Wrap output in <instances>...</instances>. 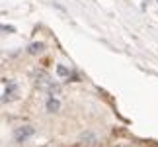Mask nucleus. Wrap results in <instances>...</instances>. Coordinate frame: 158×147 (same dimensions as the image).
Instances as JSON below:
<instances>
[{"mask_svg": "<svg viewBox=\"0 0 158 147\" xmlns=\"http://www.w3.org/2000/svg\"><path fill=\"white\" fill-rule=\"evenodd\" d=\"M57 73H59V75H60V77H70V71H66V69H64V67H60V65L57 67Z\"/></svg>", "mask_w": 158, "mask_h": 147, "instance_id": "5", "label": "nucleus"}, {"mask_svg": "<svg viewBox=\"0 0 158 147\" xmlns=\"http://www.w3.org/2000/svg\"><path fill=\"white\" fill-rule=\"evenodd\" d=\"M41 49H43V43H31V45H29V49H27V51L31 53V55H35V53H39Z\"/></svg>", "mask_w": 158, "mask_h": 147, "instance_id": "4", "label": "nucleus"}, {"mask_svg": "<svg viewBox=\"0 0 158 147\" xmlns=\"http://www.w3.org/2000/svg\"><path fill=\"white\" fill-rule=\"evenodd\" d=\"M0 32H8V33H14L16 28L14 26H0Z\"/></svg>", "mask_w": 158, "mask_h": 147, "instance_id": "6", "label": "nucleus"}, {"mask_svg": "<svg viewBox=\"0 0 158 147\" xmlns=\"http://www.w3.org/2000/svg\"><path fill=\"white\" fill-rule=\"evenodd\" d=\"M47 110H49V112H57V110H59V102L55 100V98H51V100L47 102Z\"/></svg>", "mask_w": 158, "mask_h": 147, "instance_id": "3", "label": "nucleus"}, {"mask_svg": "<svg viewBox=\"0 0 158 147\" xmlns=\"http://www.w3.org/2000/svg\"><path fill=\"white\" fill-rule=\"evenodd\" d=\"M33 131H35V130H33L31 126H22V127H18V130H16V141H18V143H23L27 137L33 136Z\"/></svg>", "mask_w": 158, "mask_h": 147, "instance_id": "1", "label": "nucleus"}, {"mask_svg": "<svg viewBox=\"0 0 158 147\" xmlns=\"http://www.w3.org/2000/svg\"><path fill=\"white\" fill-rule=\"evenodd\" d=\"M16 90H18L16 82H10V84H8V88H6V92H4V98H2V100H8V98H14V96H16Z\"/></svg>", "mask_w": 158, "mask_h": 147, "instance_id": "2", "label": "nucleus"}]
</instances>
